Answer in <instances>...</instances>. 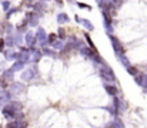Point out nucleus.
Instances as JSON below:
<instances>
[{
  "label": "nucleus",
  "instance_id": "nucleus-1",
  "mask_svg": "<svg viewBox=\"0 0 147 128\" xmlns=\"http://www.w3.org/2000/svg\"><path fill=\"white\" fill-rule=\"evenodd\" d=\"M100 76H101V78L104 80V81H107V84H109V81H113L114 80V71L109 67V66H103V68L100 70Z\"/></svg>",
  "mask_w": 147,
  "mask_h": 128
},
{
  "label": "nucleus",
  "instance_id": "nucleus-2",
  "mask_svg": "<svg viewBox=\"0 0 147 128\" xmlns=\"http://www.w3.org/2000/svg\"><path fill=\"white\" fill-rule=\"evenodd\" d=\"M110 39H111V43H113V47H114V51L117 53V56L119 54H121V53H124V50H123V46H121V43L119 42L116 37H113V36H110Z\"/></svg>",
  "mask_w": 147,
  "mask_h": 128
},
{
  "label": "nucleus",
  "instance_id": "nucleus-3",
  "mask_svg": "<svg viewBox=\"0 0 147 128\" xmlns=\"http://www.w3.org/2000/svg\"><path fill=\"white\" fill-rule=\"evenodd\" d=\"M23 91H24V85L23 84H20V83H14V84L11 85V94L17 95V94L23 92Z\"/></svg>",
  "mask_w": 147,
  "mask_h": 128
},
{
  "label": "nucleus",
  "instance_id": "nucleus-4",
  "mask_svg": "<svg viewBox=\"0 0 147 128\" xmlns=\"http://www.w3.org/2000/svg\"><path fill=\"white\" fill-rule=\"evenodd\" d=\"M37 42V39H36V36H33L32 33H29L27 36H26V43H27V46H30V47H33L34 44Z\"/></svg>",
  "mask_w": 147,
  "mask_h": 128
},
{
  "label": "nucleus",
  "instance_id": "nucleus-5",
  "mask_svg": "<svg viewBox=\"0 0 147 128\" xmlns=\"http://www.w3.org/2000/svg\"><path fill=\"white\" fill-rule=\"evenodd\" d=\"M104 88H106V91H107L109 94H111V95H116V94L119 92L117 87H114V85H111V84H107V83L104 85Z\"/></svg>",
  "mask_w": 147,
  "mask_h": 128
},
{
  "label": "nucleus",
  "instance_id": "nucleus-6",
  "mask_svg": "<svg viewBox=\"0 0 147 128\" xmlns=\"http://www.w3.org/2000/svg\"><path fill=\"white\" fill-rule=\"evenodd\" d=\"M1 78H3V80H6V81H11V80H13V71H11V70H7V71H4Z\"/></svg>",
  "mask_w": 147,
  "mask_h": 128
},
{
  "label": "nucleus",
  "instance_id": "nucleus-7",
  "mask_svg": "<svg viewBox=\"0 0 147 128\" xmlns=\"http://www.w3.org/2000/svg\"><path fill=\"white\" fill-rule=\"evenodd\" d=\"M23 67H24V63H23L22 60H20V61H16V64L11 67V71H13V73H14V71H19V70H22Z\"/></svg>",
  "mask_w": 147,
  "mask_h": 128
},
{
  "label": "nucleus",
  "instance_id": "nucleus-8",
  "mask_svg": "<svg viewBox=\"0 0 147 128\" xmlns=\"http://www.w3.org/2000/svg\"><path fill=\"white\" fill-rule=\"evenodd\" d=\"M127 71H129L131 76H134V77L137 76V68H136V67H131V66H129V67H127Z\"/></svg>",
  "mask_w": 147,
  "mask_h": 128
},
{
  "label": "nucleus",
  "instance_id": "nucleus-9",
  "mask_svg": "<svg viewBox=\"0 0 147 128\" xmlns=\"http://www.w3.org/2000/svg\"><path fill=\"white\" fill-rule=\"evenodd\" d=\"M19 125H20V124H19L17 121H10V123L6 125V128H19Z\"/></svg>",
  "mask_w": 147,
  "mask_h": 128
},
{
  "label": "nucleus",
  "instance_id": "nucleus-10",
  "mask_svg": "<svg viewBox=\"0 0 147 128\" xmlns=\"http://www.w3.org/2000/svg\"><path fill=\"white\" fill-rule=\"evenodd\" d=\"M26 27H27V21H23L22 24L17 26V30L19 31H26Z\"/></svg>",
  "mask_w": 147,
  "mask_h": 128
},
{
  "label": "nucleus",
  "instance_id": "nucleus-11",
  "mask_svg": "<svg viewBox=\"0 0 147 128\" xmlns=\"http://www.w3.org/2000/svg\"><path fill=\"white\" fill-rule=\"evenodd\" d=\"M16 57H17V54H14L11 50L6 53V58H10V60H13V58H16Z\"/></svg>",
  "mask_w": 147,
  "mask_h": 128
},
{
  "label": "nucleus",
  "instance_id": "nucleus-12",
  "mask_svg": "<svg viewBox=\"0 0 147 128\" xmlns=\"http://www.w3.org/2000/svg\"><path fill=\"white\" fill-rule=\"evenodd\" d=\"M23 78H24V80H30V78H33V73H32V71H26V73L23 74Z\"/></svg>",
  "mask_w": 147,
  "mask_h": 128
},
{
  "label": "nucleus",
  "instance_id": "nucleus-13",
  "mask_svg": "<svg viewBox=\"0 0 147 128\" xmlns=\"http://www.w3.org/2000/svg\"><path fill=\"white\" fill-rule=\"evenodd\" d=\"M57 40V36L54 34V33H51V34H49V43L50 44H53V43Z\"/></svg>",
  "mask_w": 147,
  "mask_h": 128
},
{
  "label": "nucleus",
  "instance_id": "nucleus-14",
  "mask_svg": "<svg viewBox=\"0 0 147 128\" xmlns=\"http://www.w3.org/2000/svg\"><path fill=\"white\" fill-rule=\"evenodd\" d=\"M67 21V14H59V23Z\"/></svg>",
  "mask_w": 147,
  "mask_h": 128
},
{
  "label": "nucleus",
  "instance_id": "nucleus-15",
  "mask_svg": "<svg viewBox=\"0 0 147 128\" xmlns=\"http://www.w3.org/2000/svg\"><path fill=\"white\" fill-rule=\"evenodd\" d=\"M51 46H53L54 48H61V47H63V44H61V42H54L53 44H51Z\"/></svg>",
  "mask_w": 147,
  "mask_h": 128
},
{
  "label": "nucleus",
  "instance_id": "nucleus-16",
  "mask_svg": "<svg viewBox=\"0 0 147 128\" xmlns=\"http://www.w3.org/2000/svg\"><path fill=\"white\" fill-rule=\"evenodd\" d=\"M59 36H60V39H64L66 37V33H64L63 29H59Z\"/></svg>",
  "mask_w": 147,
  "mask_h": 128
},
{
  "label": "nucleus",
  "instance_id": "nucleus-17",
  "mask_svg": "<svg viewBox=\"0 0 147 128\" xmlns=\"http://www.w3.org/2000/svg\"><path fill=\"white\" fill-rule=\"evenodd\" d=\"M43 53L47 54V56H53V51H51L50 48H43ZM43 53H42V54H43Z\"/></svg>",
  "mask_w": 147,
  "mask_h": 128
},
{
  "label": "nucleus",
  "instance_id": "nucleus-18",
  "mask_svg": "<svg viewBox=\"0 0 147 128\" xmlns=\"http://www.w3.org/2000/svg\"><path fill=\"white\" fill-rule=\"evenodd\" d=\"M83 24H84L86 27H89L90 30H93V24H92V23H89V21H86V20H84V21H83Z\"/></svg>",
  "mask_w": 147,
  "mask_h": 128
},
{
  "label": "nucleus",
  "instance_id": "nucleus-19",
  "mask_svg": "<svg viewBox=\"0 0 147 128\" xmlns=\"http://www.w3.org/2000/svg\"><path fill=\"white\" fill-rule=\"evenodd\" d=\"M143 87H147V76H143V83H142Z\"/></svg>",
  "mask_w": 147,
  "mask_h": 128
},
{
  "label": "nucleus",
  "instance_id": "nucleus-20",
  "mask_svg": "<svg viewBox=\"0 0 147 128\" xmlns=\"http://www.w3.org/2000/svg\"><path fill=\"white\" fill-rule=\"evenodd\" d=\"M3 47H4V40L0 39V50H3Z\"/></svg>",
  "mask_w": 147,
  "mask_h": 128
},
{
  "label": "nucleus",
  "instance_id": "nucleus-21",
  "mask_svg": "<svg viewBox=\"0 0 147 128\" xmlns=\"http://www.w3.org/2000/svg\"><path fill=\"white\" fill-rule=\"evenodd\" d=\"M3 6H4V9H6V10H7V9H9V7H7V6H10V4H9V3H7V1H4V3H3Z\"/></svg>",
  "mask_w": 147,
  "mask_h": 128
},
{
  "label": "nucleus",
  "instance_id": "nucleus-22",
  "mask_svg": "<svg viewBox=\"0 0 147 128\" xmlns=\"http://www.w3.org/2000/svg\"><path fill=\"white\" fill-rule=\"evenodd\" d=\"M79 6H82L83 9H89V6H86V4H83V3H79Z\"/></svg>",
  "mask_w": 147,
  "mask_h": 128
},
{
  "label": "nucleus",
  "instance_id": "nucleus-23",
  "mask_svg": "<svg viewBox=\"0 0 147 128\" xmlns=\"http://www.w3.org/2000/svg\"><path fill=\"white\" fill-rule=\"evenodd\" d=\"M19 128H26V124H22V125H19Z\"/></svg>",
  "mask_w": 147,
  "mask_h": 128
},
{
  "label": "nucleus",
  "instance_id": "nucleus-24",
  "mask_svg": "<svg viewBox=\"0 0 147 128\" xmlns=\"http://www.w3.org/2000/svg\"><path fill=\"white\" fill-rule=\"evenodd\" d=\"M0 128H3V127H1V125H0Z\"/></svg>",
  "mask_w": 147,
  "mask_h": 128
}]
</instances>
